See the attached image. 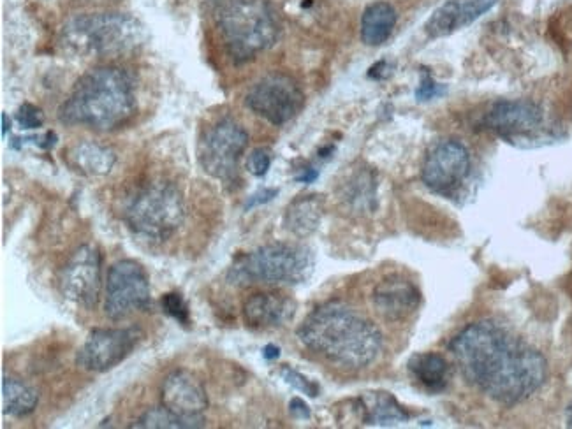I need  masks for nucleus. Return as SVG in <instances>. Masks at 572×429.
<instances>
[{
    "instance_id": "4",
    "label": "nucleus",
    "mask_w": 572,
    "mask_h": 429,
    "mask_svg": "<svg viewBox=\"0 0 572 429\" xmlns=\"http://www.w3.org/2000/svg\"><path fill=\"white\" fill-rule=\"evenodd\" d=\"M213 15L236 64L256 59L279 39V18L268 0H213Z\"/></svg>"
},
{
    "instance_id": "7",
    "label": "nucleus",
    "mask_w": 572,
    "mask_h": 429,
    "mask_svg": "<svg viewBox=\"0 0 572 429\" xmlns=\"http://www.w3.org/2000/svg\"><path fill=\"white\" fill-rule=\"evenodd\" d=\"M184 217L182 194L166 182L148 183L132 197L124 215L132 233L152 241L169 240L182 226Z\"/></svg>"
},
{
    "instance_id": "23",
    "label": "nucleus",
    "mask_w": 572,
    "mask_h": 429,
    "mask_svg": "<svg viewBox=\"0 0 572 429\" xmlns=\"http://www.w3.org/2000/svg\"><path fill=\"white\" fill-rule=\"evenodd\" d=\"M36 391L32 387L23 384L20 380L2 379V407L4 414L13 415V417H23L34 412L37 407Z\"/></svg>"
},
{
    "instance_id": "5",
    "label": "nucleus",
    "mask_w": 572,
    "mask_h": 429,
    "mask_svg": "<svg viewBox=\"0 0 572 429\" xmlns=\"http://www.w3.org/2000/svg\"><path fill=\"white\" fill-rule=\"evenodd\" d=\"M145 29L125 13L76 16L64 25L62 43L81 57H120L140 48Z\"/></svg>"
},
{
    "instance_id": "2",
    "label": "nucleus",
    "mask_w": 572,
    "mask_h": 429,
    "mask_svg": "<svg viewBox=\"0 0 572 429\" xmlns=\"http://www.w3.org/2000/svg\"><path fill=\"white\" fill-rule=\"evenodd\" d=\"M300 342L344 370H363L382 350V335L372 320L340 301L321 305L303 320Z\"/></svg>"
},
{
    "instance_id": "35",
    "label": "nucleus",
    "mask_w": 572,
    "mask_h": 429,
    "mask_svg": "<svg viewBox=\"0 0 572 429\" xmlns=\"http://www.w3.org/2000/svg\"><path fill=\"white\" fill-rule=\"evenodd\" d=\"M317 176H319V173H317L316 169H305V171H303V175L296 176V182H301V183L316 182Z\"/></svg>"
},
{
    "instance_id": "1",
    "label": "nucleus",
    "mask_w": 572,
    "mask_h": 429,
    "mask_svg": "<svg viewBox=\"0 0 572 429\" xmlns=\"http://www.w3.org/2000/svg\"><path fill=\"white\" fill-rule=\"evenodd\" d=\"M449 350L470 386L506 407L528 400L548 377L543 354L493 320L467 326Z\"/></svg>"
},
{
    "instance_id": "22",
    "label": "nucleus",
    "mask_w": 572,
    "mask_h": 429,
    "mask_svg": "<svg viewBox=\"0 0 572 429\" xmlns=\"http://www.w3.org/2000/svg\"><path fill=\"white\" fill-rule=\"evenodd\" d=\"M409 370L416 380L428 387L430 391H442L446 387L449 366L448 361L440 354L426 352V354L412 357Z\"/></svg>"
},
{
    "instance_id": "34",
    "label": "nucleus",
    "mask_w": 572,
    "mask_h": 429,
    "mask_svg": "<svg viewBox=\"0 0 572 429\" xmlns=\"http://www.w3.org/2000/svg\"><path fill=\"white\" fill-rule=\"evenodd\" d=\"M289 408H291V414H293L294 417H298V419H310V408H308L307 403L300 400V398H294Z\"/></svg>"
},
{
    "instance_id": "11",
    "label": "nucleus",
    "mask_w": 572,
    "mask_h": 429,
    "mask_svg": "<svg viewBox=\"0 0 572 429\" xmlns=\"http://www.w3.org/2000/svg\"><path fill=\"white\" fill-rule=\"evenodd\" d=\"M143 333L138 328L94 329L83 343L76 363L83 370L104 373L131 356Z\"/></svg>"
},
{
    "instance_id": "17",
    "label": "nucleus",
    "mask_w": 572,
    "mask_h": 429,
    "mask_svg": "<svg viewBox=\"0 0 572 429\" xmlns=\"http://www.w3.org/2000/svg\"><path fill=\"white\" fill-rule=\"evenodd\" d=\"M294 313L296 303L279 292H257L243 303V319L252 329L280 328Z\"/></svg>"
},
{
    "instance_id": "12",
    "label": "nucleus",
    "mask_w": 572,
    "mask_h": 429,
    "mask_svg": "<svg viewBox=\"0 0 572 429\" xmlns=\"http://www.w3.org/2000/svg\"><path fill=\"white\" fill-rule=\"evenodd\" d=\"M469 173V150L456 139H446L433 146L426 155L421 178L428 189L442 196H451L462 187Z\"/></svg>"
},
{
    "instance_id": "6",
    "label": "nucleus",
    "mask_w": 572,
    "mask_h": 429,
    "mask_svg": "<svg viewBox=\"0 0 572 429\" xmlns=\"http://www.w3.org/2000/svg\"><path fill=\"white\" fill-rule=\"evenodd\" d=\"M314 271V255L308 248L289 243H273L236 257L228 271V282L236 287L249 285H298Z\"/></svg>"
},
{
    "instance_id": "19",
    "label": "nucleus",
    "mask_w": 572,
    "mask_h": 429,
    "mask_svg": "<svg viewBox=\"0 0 572 429\" xmlns=\"http://www.w3.org/2000/svg\"><path fill=\"white\" fill-rule=\"evenodd\" d=\"M66 159L71 164V168L80 171L83 175L99 176L110 173L117 157L108 148L85 141V143L74 145L67 152Z\"/></svg>"
},
{
    "instance_id": "10",
    "label": "nucleus",
    "mask_w": 572,
    "mask_h": 429,
    "mask_svg": "<svg viewBox=\"0 0 572 429\" xmlns=\"http://www.w3.org/2000/svg\"><path fill=\"white\" fill-rule=\"evenodd\" d=\"M247 106L273 125L293 120L305 102L300 85L287 74L273 73L257 81L247 94Z\"/></svg>"
},
{
    "instance_id": "37",
    "label": "nucleus",
    "mask_w": 572,
    "mask_h": 429,
    "mask_svg": "<svg viewBox=\"0 0 572 429\" xmlns=\"http://www.w3.org/2000/svg\"><path fill=\"white\" fill-rule=\"evenodd\" d=\"M9 129H11V120H9L8 113H2V136H6Z\"/></svg>"
},
{
    "instance_id": "13",
    "label": "nucleus",
    "mask_w": 572,
    "mask_h": 429,
    "mask_svg": "<svg viewBox=\"0 0 572 429\" xmlns=\"http://www.w3.org/2000/svg\"><path fill=\"white\" fill-rule=\"evenodd\" d=\"M60 292L64 298L87 310L96 308L101 292V254L90 245L74 250L60 271Z\"/></svg>"
},
{
    "instance_id": "20",
    "label": "nucleus",
    "mask_w": 572,
    "mask_h": 429,
    "mask_svg": "<svg viewBox=\"0 0 572 429\" xmlns=\"http://www.w3.org/2000/svg\"><path fill=\"white\" fill-rule=\"evenodd\" d=\"M396 11L388 2H375L368 6L361 18V39L368 46H381L393 34Z\"/></svg>"
},
{
    "instance_id": "25",
    "label": "nucleus",
    "mask_w": 572,
    "mask_h": 429,
    "mask_svg": "<svg viewBox=\"0 0 572 429\" xmlns=\"http://www.w3.org/2000/svg\"><path fill=\"white\" fill-rule=\"evenodd\" d=\"M460 29V0H448L442 4L425 25L426 34L432 39L449 36Z\"/></svg>"
},
{
    "instance_id": "24",
    "label": "nucleus",
    "mask_w": 572,
    "mask_h": 429,
    "mask_svg": "<svg viewBox=\"0 0 572 429\" xmlns=\"http://www.w3.org/2000/svg\"><path fill=\"white\" fill-rule=\"evenodd\" d=\"M205 426V419H185L182 415L171 412L169 408L157 407L141 415L132 428L145 429H196Z\"/></svg>"
},
{
    "instance_id": "38",
    "label": "nucleus",
    "mask_w": 572,
    "mask_h": 429,
    "mask_svg": "<svg viewBox=\"0 0 572 429\" xmlns=\"http://www.w3.org/2000/svg\"><path fill=\"white\" fill-rule=\"evenodd\" d=\"M565 421H567V426H569V428H572V403L571 405H569V408H567V414H565Z\"/></svg>"
},
{
    "instance_id": "28",
    "label": "nucleus",
    "mask_w": 572,
    "mask_h": 429,
    "mask_svg": "<svg viewBox=\"0 0 572 429\" xmlns=\"http://www.w3.org/2000/svg\"><path fill=\"white\" fill-rule=\"evenodd\" d=\"M499 0H460V27H467L476 22L484 13L497 4Z\"/></svg>"
},
{
    "instance_id": "3",
    "label": "nucleus",
    "mask_w": 572,
    "mask_h": 429,
    "mask_svg": "<svg viewBox=\"0 0 572 429\" xmlns=\"http://www.w3.org/2000/svg\"><path fill=\"white\" fill-rule=\"evenodd\" d=\"M136 97L132 81L118 67H96L76 81L73 92L60 106L59 120L85 125L96 131H113L134 115Z\"/></svg>"
},
{
    "instance_id": "18",
    "label": "nucleus",
    "mask_w": 572,
    "mask_h": 429,
    "mask_svg": "<svg viewBox=\"0 0 572 429\" xmlns=\"http://www.w3.org/2000/svg\"><path fill=\"white\" fill-rule=\"evenodd\" d=\"M324 203L319 196H307L296 199L289 204L284 217V226L289 233L298 238H305L316 233L317 227L323 219Z\"/></svg>"
},
{
    "instance_id": "15",
    "label": "nucleus",
    "mask_w": 572,
    "mask_h": 429,
    "mask_svg": "<svg viewBox=\"0 0 572 429\" xmlns=\"http://www.w3.org/2000/svg\"><path fill=\"white\" fill-rule=\"evenodd\" d=\"M161 401L164 407L185 419H205L201 414L208 408V396L203 384L189 371L169 373L162 382Z\"/></svg>"
},
{
    "instance_id": "14",
    "label": "nucleus",
    "mask_w": 572,
    "mask_h": 429,
    "mask_svg": "<svg viewBox=\"0 0 572 429\" xmlns=\"http://www.w3.org/2000/svg\"><path fill=\"white\" fill-rule=\"evenodd\" d=\"M544 122V113L536 102L516 99V101L495 102L492 110L486 113L483 125L488 131L506 139L527 138L539 131Z\"/></svg>"
},
{
    "instance_id": "32",
    "label": "nucleus",
    "mask_w": 572,
    "mask_h": 429,
    "mask_svg": "<svg viewBox=\"0 0 572 429\" xmlns=\"http://www.w3.org/2000/svg\"><path fill=\"white\" fill-rule=\"evenodd\" d=\"M442 94H444V87L439 85V83H435V80H433L430 74H423L418 90H416V99H418L419 102L432 101V99Z\"/></svg>"
},
{
    "instance_id": "33",
    "label": "nucleus",
    "mask_w": 572,
    "mask_h": 429,
    "mask_svg": "<svg viewBox=\"0 0 572 429\" xmlns=\"http://www.w3.org/2000/svg\"><path fill=\"white\" fill-rule=\"evenodd\" d=\"M277 194H279V190L277 189L257 190L254 196L249 197V201L245 204V210L256 208V206H261V204L270 203L273 197H277Z\"/></svg>"
},
{
    "instance_id": "27",
    "label": "nucleus",
    "mask_w": 572,
    "mask_h": 429,
    "mask_svg": "<svg viewBox=\"0 0 572 429\" xmlns=\"http://www.w3.org/2000/svg\"><path fill=\"white\" fill-rule=\"evenodd\" d=\"M162 310L168 313L169 317L182 324V326H189L191 324V313H189V306L185 303V299L182 298V294L178 292H168L164 294L161 299Z\"/></svg>"
},
{
    "instance_id": "36",
    "label": "nucleus",
    "mask_w": 572,
    "mask_h": 429,
    "mask_svg": "<svg viewBox=\"0 0 572 429\" xmlns=\"http://www.w3.org/2000/svg\"><path fill=\"white\" fill-rule=\"evenodd\" d=\"M280 356V349L277 345H266L263 349V357L266 361H273V359H277Z\"/></svg>"
},
{
    "instance_id": "29",
    "label": "nucleus",
    "mask_w": 572,
    "mask_h": 429,
    "mask_svg": "<svg viewBox=\"0 0 572 429\" xmlns=\"http://www.w3.org/2000/svg\"><path fill=\"white\" fill-rule=\"evenodd\" d=\"M280 375H282V379L286 380L289 386L294 387L296 391L308 394L310 398H316L317 394H319L317 384H314L312 380H308L305 375H301L300 371L294 370L291 366H284L280 370Z\"/></svg>"
},
{
    "instance_id": "21",
    "label": "nucleus",
    "mask_w": 572,
    "mask_h": 429,
    "mask_svg": "<svg viewBox=\"0 0 572 429\" xmlns=\"http://www.w3.org/2000/svg\"><path fill=\"white\" fill-rule=\"evenodd\" d=\"M361 412L368 424L389 426L409 419L404 407L388 393H368L361 398Z\"/></svg>"
},
{
    "instance_id": "26",
    "label": "nucleus",
    "mask_w": 572,
    "mask_h": 429,
    "mask_svg": "<svg viewBox=\"0 0 572 429\" xmlns=\"http://www.w3.org/2000/svg\"><path fill=\"white\" fill-rule=\"evenodd\" d=\"M375 185L370 176L358 175L349 183V192L345 194V201L358 208V210H370L374 208Z\"/></svg>"
},
{
    "instance_id": "8",
    "label": "nucleus",
    "mask_w": 572,
    "mask_h": 429,
    "mask_svg": "<svg viewBox=\"0 0 572 429\" xmlns=\"http://www.w3.org/2000/svg\"><path fill=\"white\" fill-rule=\"evenodd\" d=\"M249 146V134L233 118H222L205 132L199 143V162L208 175L233 183L238 164Z\"/></svg>"
},
{
    "instance_id": "16",
    "label": "nucleus",
    "mask_w": 572,
    "mask_h": 429,
    "mask_svg": "<svg viewBox=\"0 0 572 429\" xmlns=\"http://www.w3.org/2000/svg\"><path fill=\"white\" fill-rule=\"evenodd\" d=\"M375 312L388 322H400L418 310L421 292L411 280L391 275L377 284L372 294Z\"/></svg>"
},
{
    "instance_id": "9",
    "label": "nucleus",
    "mask_w": 572,
    "mask_h": 429,
    "mask_svg": "<svg viewBox=\"0 0 572 429\" xmlns=\"http://www.w3.org/2000/svg\"><path fill=\"white\" fill-rule=\"evenodd\" d=\"M152 305L147 271L140 262L122 259L115 262L106 280L104 312L111 320H122L134 312H145Z\"/></svg>"
},
{
    "instance_id": "30",
    "label": "nucleus",
    "mask_w": 572,
    "mask_h": 429,
    "mask_svg": "<svg viewBox=\"0 0 572 429\" xmlns=\"http://www.w3.org/2000/svg\"><path fill=\"white\" fill-rule=\"evenodd\" d=\"M16 120L22 129L32 131V129H39L43 127L44 115L43 111L39 110L34 104H23L22 108L16 113Z\"/></svg>"
},
{
    "instance_id": "31",
    "label": "nucleus",
    "mask_w": 572,
    "mask_h": 429,
    "mask_svg": "<svg viewBox=\"0 0 572 429\" xmlns=\"http://www.w3.org/2000/svg\"><path fill=\"white\" fill-rule=\"evenodd\" d=\"M272 166V152L268 148H256L250 153L247 168L254 176H264Z\"/></svg>"
}]
</instances>
